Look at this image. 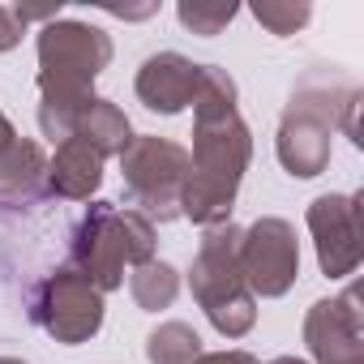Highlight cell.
Instances as JSON below:
<instances>
[{
	"instance_id": "3",
	"label": "cell",
	"mask_w": 364,
	"mask_h": 364,
	"mask_svg": "<svg viewBox=\"0 0 364 364\" xmlns=\"http://www.w3.org/2000/svg\"><path fill=\"white\" fill-rule=\"evenodd\" d=\"M360 90L326 77V73H309L296 90L291 103L279 120V137H274V154L287 167V176L296 180H313L330 167V141L338 129V112L351 107Z\"/></svg>"
},
{
	"instance_id": "14",
	"label": "cell",
	"mask_w": 364,
	"mask_h": 364,
	"mask_svg": "<svg viewBox=\"0 0 364 364\" xmlns=\"http://www.w3.org/2000/svg\"><path fill=\"white\" fill-rule=\"evenodd\" d=\"M48 176V154L39 141L31 137H14V146L0 154V193L5 198H22L31 193L39 180Z\"/></svg>"
},
{
	"instance_id": "6",
	"label": "cell",
	"mask_w": 364,
	"mask_h": 364,
	"mask_svg": "<svg viewBox=\"0 0 364 364\" xmlns=\"http://www.w3.org/2000/svg\"><path fill=\"white\" fill-rule=\"evenodd\" d=\"M35 317H39V326H43L56 343H65V347L90 343V338L103 330V291H99L77 266H60L56 274H48V279L39 283Z\"/></svg>"
},
{
	"instance_id": "1",
	"label": "cell",
	"mask_w": 364,
	"mask_h": 364,
	"mask_svg": "<svg viewBox=\"0 0 364 364\" xmlns=\"http://www.w3.org/2000/svg\"><path fill=\"white\" fill-rule=\"evenodd\" d=\"M253 159V133L236 107V82L219 65H202V86L193 99V150L189 180L180 193V215L198 228H219L232 219L240 180Z\"/></svg>"
},
{
	"instance_id": "5",
	"label": "cell",
	"mask_w": 364,
	"mask_h": 364,
	"mask_svg": "<svg viewBox=\"0 0 364 364\" xmlns=\"http://www.w3.org/2000/svg\"><path fill=\"white\" fill-rule=\"evenodd\" d=\"M240 279L249 287V296L257 300H279L296 287L300 274V240L296 228L279 215H262L257 223H249L240 232V253H236Z\"/></svg>"
},
{
	"instance_id": "10",
	"label": "cell",
	"mask_w": 364,
	"mask_h": 364,
	"mask_svg": "<svg viewBox=\"0 0 364 364\" xmlns=\"http://www.w3.org/2000/svg\"><path fill=\"white\" fill-rule=\"evenodd\" d=\"M73 266L99 291H116L124 283L129 249H124V232H120V210L116 206H107V202L90 206V215L82 219V228L73 236Z\"/></svg>"
},
{
	"instance_id": "18",
	"label": "cell",
	"mask_w": 364,
	"mask_h": 364,
	"mask_svg": "<svg viewBox=\"0 0 364 364\" xmlns=\"http://www.w3.org/2000/svg\"><path fill=\"white\" fill-rule=\"evenodd\" d=\"M253 18L270 31V35H296L300 26H309L313 18V5L309 0H257L253 5Z\"/></svg>"
},
{
	"instance_id": "11",
	"label": "cell",
	"mask_w": 364,
	"mask_h": 364,
	"mask_svg": "<svg viewBox=\"0 0 364 364\" xmlns=\"http://www.w3.org/2000/svg\"><path fill=\"white\" fill-rule=\"evenodd\" d=\"M137 99L159 112V116H180L185 107H193L198 86H202V65H193L180 52H154L146 56V65L137 69Z\"/></svg>"
},
{
	"instance_id": "12",
	"label": "cell",
	"mask_w": 364,
	"mask_h": 364,
	"mask_svg": "<svg viewBox=\"0 0 364 364\" xmlns=\"http://www.w3.org/2000/svg\"><path fill=\"white\" fill-rule=\"evenodd\" d=\"M103 185V159L77 141V137H65L48 163V189L65 202H90Z\"/></svg>"
},
{
	"instance_id": "4",
	"label": "cell",
	"mask_w": 364,
	"mask_h": 364,
	"mask_svg": "<svg viewBox=\"0 0 364 364\" xmlns=\"http://www.w3.org/2000/svg\"><path fill=\"white\" fill-rule=\"evenodd\" d=\"M116 159H120L124 189L137 202L133 206L137 215H146L150 223L180 219V193H185V180H189L185 146L171 137H154V133H133Z\"/></svg>"
},
{
	"instance_id": "7",
	"label": "cell",
	"mask_w": 364,
	"mask_h": 364,
	"mask_svg": "<svg viewBox=\"0 0 364 364\" xmlns=\"http://www.w3.org/2000/svg\"><path fill=\"white\" fill-rule=\"evenodd\" d=\"M309 232L326 279H347L360 266V193H326L309 206Z\"/></svg>"
},
{
	"instance_id": "16",
	"label": "cell",
	"mask_w": 364,
	"mask_h": 364,
	"mask_svg": "<svg viewBox=\"0 0 364 364\" xmlns=\"http://www.w3.org/2000/svg\"><path fill=\"white\" fill-rule=\"evenodd\" d=\"M202 355V338L189 321H163L146 338V360L150 364H193Z\"/></svg>"
},
{
	"instance_id": "2",
	"label": "cell",
	"mask_w": 364,
	"mask_h": 364,
	"mask_svg": "<svg viewBox=\"0 0 364 364\" xmlns=\"http://www.w3.org/2000/svg\"><path fill=\"white\" fill-rule=\"evenodd\" d=\"M39 129L52 141L73 137L77 112L95 99V77L112 65V35L77 22L56 18L39 31Z\"/></svg>"
},
{
	"instance_id": "15",
	"label": "cell",
	"mask_w": 364,
	"mask_h": 364,
	"mask_svg": "<svg viewBox=\"0 0 364 364\" xmlns=\"http://www.w3.org/2000/svg\"><path fill=\"white\" fill-rule=\"evenodd\" d=\"M129 291L137 300V309L146 313H159V309H171V300L180 296V270L167 266V262H146V266H133L129 274Z\"/></svg>"
},
{
	"instance_id": "9",
	"label": "cell",
	"mask_w": 364,
	"mask_h": 364,
	"mask_svg": "<svg viewBox=\"0 0 364 364\" xmlns=\"http://www.w3.org/2000/svg\"><path fill=\"white\" fill-rule=\"evenodd\" d=\"M304 347L317 364H364V317L355 287L317 300L304 313Z\"/></svg>"
},
{
	"instance_id": "20",
	"label": "cell",
	"mask_w": 364,
	"mask_h": 364,
	"mask_svg": "<svg viewBox=\"0 0 364 364\" xmlns=\"http://www.w3.org/2000/svg\"><path fill=\"white\" fill-rule=\"evenodd\" d=\"M18 39H22V26H18L14 9H5V5H0V52L18 48Z\"/></svg>"
},
{
	"instance_id": "21",
	"label": "cell",
	"mask_w": 364,
	"mask_h": 364,
	"mask_svg": "<svg viewBox=\"0 0 364 364\" xmlns=\"http://www.w3.org/2000/svg\"><path fill=\"white\" fill-rule=\"evenodd\" d=\"M14 137H18V129L9 124V116H5V112H0V154H5V150L14 146Z\"/></svg>"
},
{
	"instance_id": "8",
	"label": "cell",
	"mask_w": 364,
	"mask_h": 364,
	"mask_svg": "<svg viewBox=\"0 0 364 364\" xmlns=\"http://www.w3.org/2000/svg\"><path fill=\"white\" fill-rule=\"evenodd\" d=\"M236 253H240V228L232 219L219 223V228H206V236L198 245V257L189 266V291L206 313L249 296V287L240 279V266H236Z\"/></svg>"
},
{
	"instance_id": "17",
	"label": "cell",
	"mask_w": 364,
	"mask_h": 364,
	"mask_svg": "<svg viewBox=\"0 0 364 364\" xmlns=\"http://www.w3.org/2000/svg\"><path fill=\"white\" fill-rule=\"evenodd\" d=\"M236 14H240V5H232V0H228V5H223V0H180V5H176L180 26L202 35V39H215Z\"/></svg>"
},
{
	"instance_id": "19",
	"label": "cell",
	"mask_w": 364,
	"mask_h": 364,
	"mask_svg": "<svg viewBox=\"0 0 364 364\" xmlns=\"http://www.w3.org/2000/svg\"><path fill=\"white\" fill-rule=\"evenodd\" d=\"M193 364H262V360H257L253 351H236V347H232V351H202Z\"/></svg>"
},
{
	"instance_id": "13",
	"label": "cell",
	"mask_w": 364,
	"mask_h": 364,
	"mask_svg": "<svg viewBox=\"0 0 364 364\" xmlns=\"http://www.w3.org/2000/svg\"><path fill=\"white\" fill-rule=\"evenodd\" d=\"M73 137H77V141H86L99 159H112V154H120V150L129 146L133 124H129V116H124L112 99H99V95H95V99L77 112Z\"/></svg>"
},
{
	"instance_id": "22",
	"label": "cell",
	"mask_w": 364,
	"mask_h": 364,
	"mask_svg": "<svg viewBox=\"0 0 364 364\" xmlns=\"http://www.w3.org/2000/svg\"><path fill=\"white\" fill-rule=\"evenodd\" d=\"M270 364H309V360H300V355H279V360H270Z\"/></svg>"
},
{
	"instance_id": "23",
	"label": "cell",
	"mask_w": 364,
	"mask_h": 364,
	"mask_svg": "<svg viewBox=\"0 0 364 364\" xmlns=\"http://www.w3.org/2000/svg\"><path fill=\"white\" fill-rule=\"evenodd\" d=\"M0 364H22V360H14V355H0Z\"/></svg>"
}]
</instances>
